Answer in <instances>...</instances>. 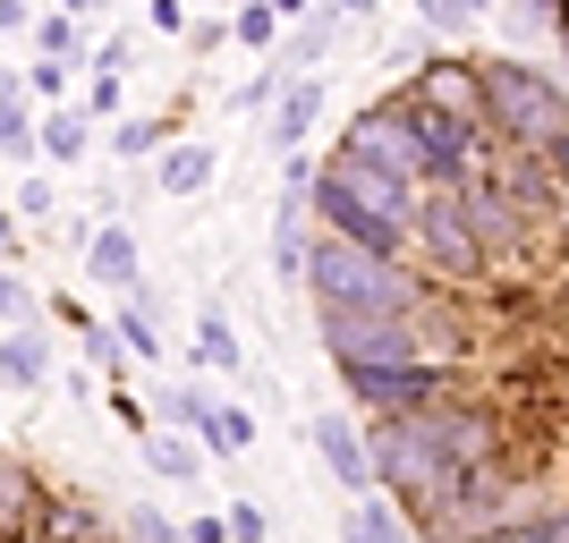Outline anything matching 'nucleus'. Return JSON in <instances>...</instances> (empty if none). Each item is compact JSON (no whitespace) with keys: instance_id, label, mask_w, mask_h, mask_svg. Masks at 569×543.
Returning a JSON list of instances; mask_svg holds the SVG:
<instances>
[{"instance_id":"f257e3e1","label":"nucleus","mask_w":569,"mask_h":543,"mask_svg":"<svg viewBox=\"0 0 569 543\" xmlns=\"http://www.w3.org/2000/svg\"><path fill=\"white\" fill-rule=\"evenodd\" d=\"M485 450H493V425H485L476 408H451V400L408 408V416H375V425H366L375 484H382V493H400V501H417V510H433Z\"/></svg>"},{"instance_id":"f03ea898","label":"nucleus","mask_w":569,"mask_h":543,"mask_svg":"<svg viewBox=\"0 0 569 543\" xmlns=\"http://www.w3.org/2000/svg\"><path fill=\"white\" fill-rule=\"evenodd\" d=\"M307 213H315V230L357 238V247H375V255H400L408 221H417V188L391 179V170H375V162H357L349 144H332V162L315 170Z\"/></svg>"},{"instance_id":"7ed1b4c3","label":"nucleus","mask_w":569,"mask_h":543,"mask_svg":"<svg viewBox=\"0 0 569 543\" xmlns=\"http://www.w3.org/2000/svg\"><path fill=\"white\" fill-rule=\"evenodd\" d=\"M307 298L315 314H426V281L400 255H375L332 230H315L307 247Z\"/></svg>"},{"instance_id":"20e7f679","label":"nucleus","mask_w":569,"mask_h":543,"mask_svg":"<svg viewBox=\"0 0 569 543\" xmlns=\"http://www.w3.org/2000/svg\"><path fill=\"white\" fill-rule=\"evenodd\" d=\"M476 94H485V128H493L510 153L569 144V94L545 69H527V60H476Z\"/></svg>"},{"instance_id":"39448f33","label":"nucleus","mask_w":569,"mask_h":543,"mask_svg":"<svg viewBox=\"0 0 569 543\" xmlns=\"http://www.w3.org/2000/svg\"><path fill=\"white\" fill-rule=\"evenodd\" d=\"M323 331V356L340 374H391V365H451L442 356V331L426 314H315Z\"/></svg>"},{"instance_id":"423d86ee","label":"nucleus","mask_w":569,"mask_h":543,"mask_svg":"<svg viewBox=\"0 0 569 543\" xmlns=\"http://www.w3.org/2000/svg\"><path fill=\"white\" fill-rule=\"evenodd\" d=\"M408 247H426L433 272H451V281L485 272V238H476V204H468V188H417Z\"/></svg>"},{"instance_id":"0eeeda50","label":"nucleus","mask_w":569,"mask_h":543,"mask_svg":"<svg viewBox=\"0 0 569 543\" xmlns=\"http://www.w3.org/2000/svg\"><path fill=\"white\" fill-rule=\"evenodd\" d=\"M340 144H349L357 162H375V170H391V179H408V188H426V153H417V128H408L400 102H375V111H357Z\"/></svg>"},{"instance_id":"6e6552de","label":"nucleus","mask_w":569,"mask_h":543,"mask_svg":"<svg viewBox=\"0 0 569 543\" xmlns=\"http://www.w3.org/2000/svg\"><path fill=\"white\" fill-rule=\"evenodd\" d=\"M349 382V400L357 408H382V416H408V408H433V400H451V365H391V374H340Z\"/></svg>"},{"instance_id":"1a4fd4ad","label":"nucleus","mask_w":569,"mask_h":543,"mask_svg":"<svg viewBox=\"0 0 569 543\" xmlns=\"http://www.w3.org/2000/svg\"><path fill=\"white\" fill-rule=\"evenodd\" d=\"M307 442H315V459H323V475H332L349 501H366L375 493V459H366V433L340 416V408H315L307 416Z\"/></svg>"},{"instance_id":"9d476101","label":"nucleus","mask_w":569,"mask_h":543,"mask_svg":"<svg viewBox=\"0 0 569 543\" xmlns=\"http://www.w3.org/2000/svg\"><path fill=\"white\" fill-rule=\"evenodd\" d=\"M86 281H94L102 298H137V289H144L137 230H119V221H94V238H86Z\"/></svg>"},{"instance_id":"9b49d317","label":"nucleus","mask_w":569,"mask_h":543,"mask_svg":"<svg viewBox=\"0 0 569 543\" xmlns=\"http://www.w3.org/2000/svg\"><path fill=\"white\" fill-rule=\"evenodd\" d=\"M188 442H196V450H213V459H247V442H256V416H247L238 400H221V391H204V382H196Z\"/></svg>"},{"instance_id":"f8f14e48","label":"nucleus","mask_w":569,"mask_h":543,"mask_svg":"<svg viewBox=\"0 0 569 543\" xmlns=\"http://www.w3.org/2000/svg\"><path fill=\"white\" fill-rule=\"evenodd\" d=\"M315 128H323V77H289L281 102L263 111V144H272V153H307Z\"/></svg>"},{"instance_id":"ddd939ff","label":"nucleus","mask_w":569,"mask_h":543,"mask_svg":"<svg viewBox=\"0 0 569 543\" xmlns=\"http://www.w3.org/2000/svg\"><path fill=\"white\" fill-rule=\"evenodd\" d=\"M86 153H94V119L77 111V102H43V119H34V162L77 170Z\"/></svg>"},{"instance_id":"4468645a","label":"nucleus","mask_w":569,"mask_h":543,"mask_svg":"<svg viewBox=\"0 0 569 543\" xmlns=\"http://www.w3.org/2000/svg\"><path fill=\"white\" fill-rule=\"evenodd\" d=\"M43 510H51L43 475L26 467V459H0V543L34 535V526H43Z\"/></svg>"},{"instance_id":"2eb2a0df","label":"nucleus","mask_w":569,"mask_h":543,"mask_svg":"<svg viewBox=\"0 0 569 543\" xmlns=\"http://www.w3.org/2000/svg\"><path fill=\"white\" fill-rule=\"evenodd\" d=\"M332 43H340V9H332V0H315V9H307L298 26H281V51H272V60H281L289 77H307V69H315V60H323Z\"/></svg>"},{"instance_id":"dca6fc26","label":"nucleus","mask_w":569,"mask_h":543,"mask_svg":"<svg viewBox=\"0 0 569 543\" xmlns=\"http://www.w3.org/2000/svg\"><path fill=\"white\" fill-rule=\"evenodd\" d=\"M213 170H221V153L213 144H162V153H153V179H162V195H204L213 188Z\"/></svg>"},{"instance_id":"f3484780","label":"nucleus","mask_w":569,"mask_h":543,"mask_svg":"<svg viewBox=\"0 0 569 543\" xmlns=\"http://www.w3.org/2000/svg\"><path fill=\"white\" fill-rule=\"evenodd\" d=\"M307 247H315L307 204H289V195H281V213H272V281H281V289H307Z\"/></svg>"},{"instance_id":"a211bd4d","label":"nucleus","mask_w":569,"mask_h":543,"mask_svg":"<svg viewBox=\"0 0 569 543\" xmlns=\"http://www.w3.org/2000/svg\"><path fill=\"white\" fill-rule=\"evenodd\" d=\"M34 119H43V102L18 86V69H0V153L9 162H34Z\"/></svg>"},{"instance_id":"6ab92c4d","label":"nucleus","mask_w":569,"mask_h":543,"mask_svg":"<svg viewBox=\"0 0 569 543\" xmlns=\"http://www.w3.org/2000/svg\"><path fill=\"white\" fill-rule=\"evenodd\" d=\"M0 382H9V391H43V382H51V340L34 323L0 331Z\"/></svg>"},{"instance_id":"aec40b11","label":"nucleus","mask_w":569,"mask_h":543,"mask_svg":"<svg viewBox=\"0 0 569 543\" xmlns=\"http://www.w3.org/2000/svg\"><path fill=\"white\" fill-rule=\"evenodd\" d=\"M196 365H204V374H238V365H247V340H238V323L221 306L196 314Z\"/></svg>"},{"instance_id":"412c9836","label":"nucleus","mask_w":569,"mask_h":543,"mask_svg":"<svg viewBox=\"0 0 569 543\" xmlns=\"http://www.w3.org/2000/svg\"><path fill=\"white\" fill-rule=\"evenodd\" d=\"M26 34H34V60H60V69H77V77H86V60H94V51H86V26L60 18V9H43Z\"/></svg>"},{"instance_id":"4be33fe9","label":"nucleus","mask_w":569,"mask_h":543,"mask_svg":"<svg viewBox=\"0 0 569 543\" xmlns=\"http://www.w3.org/2000/svg\"><path fill=\"white\" fill-rule=\"evenodd\" d=\"M144 467L162 475V484H188L196 493V484H204V450H196L188 433H144Z\"/></svg>"},{"instance_id":"5701e85b","label":"nucleus","mask_w":569,"mask_h":543,"mask_svg":"<svg viewBox=\"0 0 569 543\" xmlns=\"http://www.w3.org/2000/svg\"><path fill=\"white\" fill-rule=\"evenodd\" d=\"M170 128H179L170 111H153V119H111V128H102V144H111L119 162H153V153L170 144Z\"/></svg>"},{"instance_id":"b1692460","label":"nucleus","mask_w":569,"mask_h":543,"mask_svg":"<svg viewBox=\"0 0 569 543\" xmlns=\"http://www.w3.org/2000/svg\"><path fill=\"white\" fill-rule=\"evenodd\" d=\"M34 535H51V543H102L111 526H102V519H94V510H86L77 493H60V501L43 510V526H34Z\"/></svg>"},{"instance_id":"393cba45","label":"nucleus","mask_w":569,"mask_h":543,"mask_svg":"<svg viewBox=\"0 0 569 543\" xmlns=\"http://www.w3.org/2000/svg\"><path fill=\"white\" fill-rule=\"evenodd\" d=\"M340 543H408V526H400V510H391V501L366 493V501L349 510V535H340Z\"/></svg>"},{"instance_id":"a878e982","label":"nucleus","mask_w":569,"mask_h":543,"mask_svg":"<svg viewBox=\"0 0 569 543\" xmlns=\"http://www.w3.org/2000/svg\"><path fill=\"white\" fill-rule=\"evenodd\" d=\"M111 340H119L128 356H162V331H153V306L119 298V314H111Z\"/></svg>"},{"instance_id":"bb28decb","label":"nucleus","mask_w":569,"mask_h":543,"mask_svg":"<svg viewBox=\"0 0 569 543\" xmlns=\"http://www.w3.org/2000/svg\"><path fill=\"white\" fill-rule=\"evenodd\" d=\"M119 543H188V535H179V519H170V510H153V501H128Z\"/></svg>"},{"instance_id":"cd10ccee","label":"nucleus","mask_w":569,"mask_h":543,"mask_svg":"<svg viewBox=\"0 0 569 543\" xmlns=\"http://www.w3.org/2000/svg\"><path fill=\"white\" fill-rule=\"evenodd\" d=\"M230 43H247V51H281V18H272L263 0H238V18H230Z\"/></svg>"},{"instance_id":"c85d7f7f","label":"nucleus","mask_w":569,"mask_h":543,"mask_svg":"<svg viewBox=\"0 0 569 543\" xmlns=\"http://www.w3.org/2000/svg\"><path fill=\"white\" fill-rule=\"evenodd\" d=\"M281 86H289V69H281V60H272V51H263V69L256 77H247V86H238V111H247V119H263V111H272V102H281Z\"/></svg>"},{"instance_id":"c756f323","label":"nucleus","mask_w":569,"mask_h":543,"mask_svg":"<svg viewBox=\"0 0 569 543\" xmlns=\"http://www.w3.org/2000/svg\"><path fill=\"white\" fill-rule=\"evenodd\" d=\"M119 94H128V77H102V69H86V94H77V111H86V119L102 128V119H119Z\"/></svg>"},{"instance_id":"7c9ffc66","label":"nucleus","mask_w":569,"mask_h":543,"mask_svg":"<svg viewBox=\"0 0 569 543\" xmlns=\"http://www.w3.org/2000/svg\"><path fill=\"white\" fill-rule=\"evenodd\" d=\"M9 213H18V221H60V188H51L43 170H34V179H26V188L9 195Z\"/></svg>"},{"instance_id":"2f4dec72","label":"nucleus","mask_w":569,"mask_h":543,"mask_svg":"<svg viewBox=\"0 0 569 543\" xmlns=\"http://www.w3.org/2000/svg\"><path fill=\"white\" fill-rule=\"evenodd\" d=\"M18 86L34 102H69V86H77V69H60V60H34V69H18Z\"/></svg>"},{"instance_id":"473e14b6","label":"nucleus","mask_w":569,"mask_h":543,"mask_svg":"<svg viewBox=\"0 0 569 543\" xmlns=\"http://www.w3.org/2000/svg\"><path fill=\"white\" fill-rule=\"evenodd\" d=\"M26 323H34V289L0 263V331H26Z\"/></svg>"},{"instance_id":"72a5a7b5","label":"nucleus","mask_w":569,"mask_h":543,"mask_svg":"<svg viewBox=\"0 0 569 543\" xmlns=\"http://www.w3.org/2000/svg\"><path fill=\"white\" fill-rule=\"evenodd\" d=\"M476 9H493V0H417V18H426L433 34H459V26H468Z\"/></svg>"},{"instance_id":"f704fd0d","label":"nucleus","mask_w":569,"mask_h":543,"mask_svg":"<svg viewBox=\"0 0 569 543\" xmlns=\"http://www.w3.org/2000/svg\"><path fill=\"white\" fill-rule=\"evenodd\" d=\"M476 543H569V510L561 519H536V526H493V535H476Z\"/></svg>"},{"instance_id":"c9c22d12","label":"nucleus","mask_w":569,"mask_h":543,"mask_svg":"<svg viewBox=\"0 0 569 543\" xmlns=\"http://www.w3.org/2000/svg\"><path fill=\"white\" fill-rule=\"evenodd\" d=\"M77 340H86V365H94V374H119V365H128V349H119V340H111V323L77 331Z\"/></svg>"},{"instance_id":"e433bc0d","label":"nucleus","mask_w":569,"mask_h":543,"mask_svg":"<svg viewBox=\"0 0 569 543\" xmlns=\"http://www.w3.org/2000/svg\"><path fill=\"white\" fill-rule=\"evenodd\" d=\"M179 43H188V60H213V51L230 43V18H188V34H179Z\"/></svg>"},{"instance_id":"4c0bfd02","label":"nucleus","mask_w":569,"mask_h":543,"mask_svg":"<svg viewBox=\"0 0 569 543\" xmlns=\"http://www.w3.org/2000/svg\"><path fill=\"white\" fill-rule=\"evenodd\" d=\"M315 170H323L315 153H281V195H289V204H307V195H315Z\"/></svg>"},{"instance_id":"58836bf2","label":"nucleus","mask_w":569,"mask_h":543,"mask_svg":"<svg viewBox=\"0 0 569 543\" xmlns=\"http://www.w3.org/2000/svg\"><path fill=\"white\" fill-rule=\"evenodd\" d=\"M221 519H230V543H272V519H263L256 501H230Z\"/></svg>"},{"instance_id":"ea45409f","label":"nucleus","mask_w":569,"mask_h":543,"mask_svg":"<svg viewBox=\"0 0 569 543\" xmlns=\"http://www.w3.org/2000/svg\"><path fill=\"white\" fill-rule=\"evenodd\" d=\"M111 425H119V433H137V442H144V433H153V416H144V400H137V391H128V382H119V391H111Z\"/></svg>"},{"instance_id":"a19ab883","label":"nucleus","mask_w":569,"mask_h":543,"mask_svg":"<svg viewBox=\"0 0 569 543\" xmlns=\"http://www.w3.org/2000/svg\"><path fill=\"white\" fill-rule=\"evenodd\" d=\"M86 69H102V77H128V69H137V43H128V34H119V43H102L94 60H86Z\"/></svg>"},{"instance_id":"79ce46f5","label":"nucleus","mask_w":569,"mask_h":543,"mask_svg":"<svg viewBox=\"0 0 569 543\" xmlns=\"http://www.w3.org/2000/svg\"><path fill=\"white\" fill-rule=\"evenodd\" d=\"M179 535H188V543H230V519H213V510H196V519L179 526Z\"/></svg>"},{"instance_id":"37998d69","label":"nucleus","mask_w":569,"mask_h":543,"mask_svg":"<svg viewBox=\"0 0 569 543\" xmlns=\"http://www.w3.org/2000/svg\"><path fill=\"white\" fill-rule=\"evenodd\" d=\"M144 18L162 26V34H188V0H153V9H144Z\"/></svg>"},{"instance_id":"c03bdc74","label":"nucleus","mask_w":569,"mask_h":543,"mask_svg":"<svg viewBox=\"0 0 569 543\" xmlns=\"http://www.w3.org/2000/svg\"><path fill=\"white\" fill-rule=\"evenodd\" d=\"M18 238H26V221H18V213H0V263H18Z\"/></svg>"},{"instance_id":"a18cd8bd","label":"nucleus","mask_w":569,"mask_h":543,"mask_svg":"<svg viewBox=\"0 0 569 543\" xmlns=\"http://www.w3.org/2000/svg\"><path fill=\"white\" fill-rule=\"evenodd\" d=\"M18 26H34V9H26V0H0V34H18Z\"/></svg>"},{"instance_id":"49530a36","label":"nucleus","mask_w":569,"mask_h":543,"mask_svg":"<svg viewBox=\"0 0 569 543\" xmlns=\"http://www.w3.org/2000/svg\"><path fill=\"white\" fill-rule=\"evenodd\" d=\"M263 9H272V18H281V26H298V18H307V9H315V0H263Z\"/></svg>"},{"instance_id":"de8ad7c7","label":"nucleus","mask_w":569,"mask_h":543,"mask_svg":"<svg viewBox=\"0 0 569 543\" xmlns=\"http://www.w3.org/2000/svg\"><path fill=\"white\" fill-rule=\"evenodd\" d=\"M332 9H340V18H375L382 0H332Z\"/></svg>"},{"instance_id":"09e8293b","label":"nucleus","mask_w":569,"mask_h":543,"mask_svg":"<svg viewBox=\"0 0 569 543\" xmlns=\"http://www.w3.org/2000/svg\"><path fill=\"white\" fill-rule=\"evenodd\" d=\"M86 9H102V0H60V18H86Z\"/></svg>"},{"instance_id":"8fccbe9b","label":"nucleus","mask_w":569,"mask_h":543,"mask_svg":"<svg viewBox=\"0 0 569 543\" xmlns=\"http://www.w3.org/2000/svg\"><path fill=\"white\" fill-rule=\"evenodd\" d=\"M561 51H569V26H561Z\"/></svg>"},{"instance_id":"3c124183","label":"nucleus","mask_w":569,"mask_h":543,"mask_svg":"<svg viewBox=\"0 0 569 543\" xmlns=\"http://www.w3.org/2000/svg\"><path fill=\"white\" fill-rule=\"evenodd\" d=\"M561 162H569V144H561Z\"/></svg>"}]
</instances>
